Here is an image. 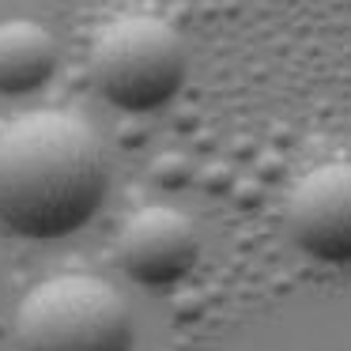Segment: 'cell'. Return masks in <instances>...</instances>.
<instances>
[{"label": "cell", "mask_w": 351, "mask_h": 351, "mask_svg": "<svg viewBox=\"0 0 351 351\" xmlns=\"http://www.w3.org/2000/svg\"><path fill=\"white\" fill-rule=\"evenodd\" d=\"M110 189L106 152L87 121L34 110L0 129V223L53 242L84 230Z\"/></svg>", "instance_id": "cell-1"}, {"label": "cell", "mask_w": 351, "mask_h": 351, "mask_svg": "<svg viewBox=\"0 0 351 351\" xmlns=\"http://www.w3.org/2000/svg\"><path fill=\"white\" fill-rule=\"evenodd\" d=\"M91 84L121 114H155L182 95L189 76L185 38L155 16L106 23L91 42Z\"/></svg>", "instance_id": "cell-2"}, {"label": "cell", "mask_w": 351, "mask_h": 351, "mask_svg": "<svg viewBox=\"0 0 351 351\" xmlns=\"http://www.w3.org/2000/svg\"><path fill=\"white\" fill-rule=\"evenodd\" d=\"M19 351H132L136 321L117 287L99 276H53L23 298L16 317Z\"/></svg>", "instance_id": "cell-3"}, {"label": "cell", "mask_w": 351, "mask_h": 351, "mask_svg": "<svg viewBox=\"0 0 351 351\" xmlns=\"http://www.w3.org/2000/svg\"><path fill=\"white\" fill-rule=\"evenodd\" d=\"M287 230L321 265H351V162H325L295 182Z\"/></svg>", "instance_id": "cell-4"}, {"label": "cell", "mask_w": 351, "mask_h": 351, "mask_svg": "<svg viewBox=\"0 0 351 351\" xmlns=\"http://www.w3.org/2000/svg\"><path fill=\"white\" fill-rule=\"evenodd\" d=\"M121 268L144 287H174L197 268L200 238L189 215L167 204H147L121 227L117 238Z\"/></svg>", "instance_id": "cell-5"}, {"label": "cell", "mask_w": 351, "mask_h": 351, "mask_svg": "<svg viewBox=\"0 0 351 351\" xmlns=\"http://www.w3.org/2000/svg\"><path fill=\"white\" fill-rule=\"evenodd\" d=\"M57 72V42L34 19L0 23V95L27 99L38 95Z\"/></svg>", "instance_id": "cell-6"}]
</instances>
